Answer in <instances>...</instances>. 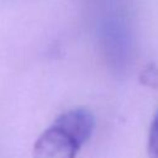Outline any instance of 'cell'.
I'll return each mask as SVG.
<instances>
[{
    "instance_id": "obj_2",
    "label": "cell",
    "mask_w": 158,
    "mask_h": 158,
    "mask_svg": "<svg viewBox=\"0 0 158 158\" xmlns=\"http://www.w3.org/2000/svg\"><path fill=\"white\" fill-rule=\"evenodd\" d=\"M147 154L149 158H158V110L154 114L148 130Z\"/></svg>"
},
{
    "instance_id": "obj_3",
    "label": "cell",
    "mask_w": 158,
    "mask_h": 158,
    "mask_svg": "<svg viewBox=\"0 0 158 158\" xmlns=\"http://www.w3.org/2000/svg\"><path fill=\"white\" fill-rule=\"evenodd\" d=\"M141 81L146 85H149V86H153V88H157L158 86V69L156 67H149L147 68L143 73H142V77H141Z\"/></svg>"
},
{
    "instance_id": "obj_1",
    "label": "cell",
    "mask_w": 158,
    "mask_h": 158,
    "mask_svg": "<svg viewBox=\"0 0 158 158\" xmlns=\"http://www.w3.org/2000/svg\"><path fill=\"white\" fill-rule=\"evenodd\" d=\"M94 128L95 118L90 110L70 109L40 135L33 144L32 158H77Z\"/></svg>"
}]
</instances>
